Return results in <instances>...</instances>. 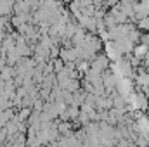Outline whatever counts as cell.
Returning a JSON list of instances; mask_svg holds the SVG:
<instances>
[{
    "label": "cell",
    "mask_w": 149,
    "mask_h": 147,
    "mask_svg": "<svg viewBox=\"0 0 149 147\" xmlns=\"http://www.w3.org/2000/svg\"><path fill=\"white\" fill-rule=\"evenodd\" d=\"M70 2H71V0H63V3H70Z\"/></svg>",
    "instance_id": "obj_13"
},
{
    "label": "cell",
    "mask_w": 149,
    "mask_h": 147,
    "mask_svg": "<svg viewBox=\"0 0 149 147\" xmlns=\"http://www.w3.org/2000/svg\"><path fill=\"white\" fill-rule=\"evenodd\" d=\"M104 54L108 55V59H109V61H118L120 57H123V55L120 54V50L116 49V45H114V42H113V40L104 42Z\"/></svg>",
    "instance_id": "obj_4"
},
{
    "label": "cell",
    "mask_w": 149,
    "mask_h": 147,
    "mask_svg": "<svg viewBox=\"0 0 149 147\" xmlns=\"http://www.w3.org/2000/svg\"><path fill=\"white\" fill-rule=\"evenodd\" d=\"M31 107L30 106H21L19 109H17V112H16V119L17 121H28V118L31 116Z\"/></svg>",
    "instance_id": "obj_8"
},
{
    "label": "cell",
    "mask_w": 149,
    "mask_h": 147,
    "mask_svg": "<svg viewBox=\"0 0 149 147\" xmlns=\"http://www.w3.org/2000/svg\"><path fill=\"white\" fill-rule=\"evenodd\" d=\"M144 16H149V3L146 2H134V19H141Z\"/></svg>",
    "instance_id": "obj_5"
},
{
    "label": "cell",
    "mask_w": 149,
    "mask_h": 147,
    "mask_svg": "<svg viewBox=\"0 0 149 147\" xmlns=\"http://www.w3.org/2000/svg\"><path fill=\"white\" fill-rule=\"evenodd\" d=\"M118 80H120V76H118L116 73H113L109 68L102 71V85H104V88H106L108 92H111V90H114V88H116Z\"/></svg>",
    "instance_id": "obj_1"
},
{
    "label": "cell",
    "mask_w": 149,
    "mask_h": 147,
    "mask_svg": "<svg viewBox=\"0 0 149 147\" xmlns=\"http://www.w3.org/2000/svg\"><path fill=\"white\" fill-rule=\"evenodd\" d=\"M141 35H142V31H141L139 28H132V30H130V33L127 35V38L135 45V43H139V42H141Z\"/></svg>",
    "instance_id": "obj_9"
},
{
    "label": "cell",
    "mask_w": 149,
    "mask_h": 147,
    "mask_svg": "<svg viewBox=\"0 0 149 147\" xmlns=\"http://www.w3.org/2000/svg\"><path fill=\"white\" fill-rule=\"evenodd\" d=\"M50 61H52V66H54V73H57L64 68V61L61 57H56V59H50Z\"/></svg>",
    "instance_id": "obj_11"
},
{
    "label": "cell",
    "mask_w": 149,
    "mask_h": 147,
    "mask_svg": "<svg viewBox=\"0 0 149 147\" xmlns=\"http://www.w3.org/2000/svg\"><path fill=\"white\" fill-rule=\"evenodd\" d=\"M135 28H139L142 33H144V31H149V16H144V17L137 19V26H135Z\"/></svg>",
    "instance_id": "obj_10"
},
{
    "label": "cell",
    "mask_w": 149,
    "mask_h": 147,
    "mask_svg": "<svg viewBox=\"0 0 149 147\" xmlns=\"http://www.w3.org/2000/svg\"><path fill=\"white\" fill-rule=\"evenodd\" d=\"M59 57V45H52L49 49V59H56Z\"/></svg>",
    "instance_id": "obj_12"
},
{
    "label": "cell",
    "mask_w": 149,
    "mask_h": 147,
    "mask_svg": "<svg viewBox=\"0 0 149 147\" xmlns=\"http://www.w3.org/2000/svg\"><path fill=\"white\" fill-rule=\"evenodd\" d=\"M73 123L71 121H68V119H57V132H59V135H71L73 133Z\"/></svg>",
    "instance_id": "obj_6"
},
{
    "label": "cell",
    "mask_w": 149,
    "mask_h": 147,
    "mask_svg": "<svg viewBox=\"0 0 149 147\" xmlns=\"http://www.w3.org/2000/svg\"><path fill=\"white\" fill-rule=\"evenodd\" d=\"M113 42H114V45H116V49L120 50L121 55H130V54H132L134 43H132L127 37H120V38H116V40H113Z\"/></svg>",
    "instance_id": "obj_3"
},
{
    "label": "cell",
    "mask_w": 149,
    "mask_h": 147,
    "mask_svg": "<svg viewBox=\"0 0 149 147\" xmlns=\"http://www.w3.org/2000/svg\"><path fill=\"white\" fill-rule=\"evenodd\" d=\"M109 64H111V61L108 59V55L106 54H97L92 61H90V68H94V69H97V71H104V69H108L109 68Z\"/></svg>",
    "instance_id": "obj_2"
},
{
    "label": "cell",
    "mask_w": 149,
    "mask_h": 147,
    "mask_svg": "<svg viewBox=\"0 0 149 147\" xmlns=\"http://www.w3.org/2000/svg\"><path fill=\"white\" fill-rule=\"evenodd\" d=\"M148 50H149V45L139 42V43H135V45H134V49H132V55L142 61V59H144V55L148 54Z\"/></svg>",
    "instance_id": "obj_7"
}]
</instances>
